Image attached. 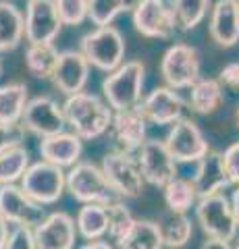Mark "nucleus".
<instances>
[{
    "mask_svg": "<svg viewBox=\"0 0 239 249\" xmlns=\"http://www.w3.org/2000/svg\"><path fill=\"white\" fill-rule=\"evenodd\" d=\"M23 21H25L23 37L29 44H52L63 29V21L52 0H27Z\"/></svg>",
    "mask_w": 239,
    "mask_h": 249,
    "instance_id": "nucleus-11",
    "label": "nucleus"
},
{
    "mask_svg": "<svg viewBox=\"0 0 239 249\" xmlns=\"http://www.w3.org/2000/svg\"><path fill=\"white\" fill-rule=\"evenodd\" d=\"M109 131L114 143L119 145V150L133 154L146 142L148 121L144 119V114L137 106L125 108V110H112V121Z\"/></svg>",
    "mask_w": 239,
    "mask_h": 249,
    "instance_id": "nucleus-17",
    "label": "nucleus"
},
{
    "mask_svg": "<svg viewBox=\"0 0 239 249\" xmlns=\"http://www.w3.org/2000/svg\"><path fill=\"white\" fill-rule=\"evenodd\" d=\"M58 58L55 44H29L25 50V67L36 79H50Z\"/></svg>",
    "mask_w": 239,
    "mask_h": 249,
    "instance_id": "nucleus-29",
    "label": "nucleus"
},
{
    "mask_svg": "<svg viewBox=\"0 0 239 249\" xmlns=\"http://www.w3.org/2000/svg\"><path fill=\"white\" fill-rule=\"evenodd\" d=\"M50 79L55 83V88L60 93H65V96H73L77 91H83L90 79V62L79 50L58 52Z\"/></svg>",
    "mask_w": 239,
    "mask_h": 249,
    "instance_id": "nucleus-16",
    "label": "nucleus"
},
{
    "mask_svg": "<svg viewBox=\"0 0 239 249\" xmlns=\"http://www.w3.org/2000/svg\"><path fill=\"white\" fill-rule=\"evenodd\" d=\"M219 81L222 88H229L239 93V62H229L227 67H222L219 73Z\"/></svg>",
    "mask_w": 239,
    "mask_h": 249,
    "instance_id": "nucleus-38",
    "label": "nucleus"
},
{
    "mask_svg": "<svg viewBox=\"0 0 239 249\" xmlns=\"http://www.w3.org/2000/svg\"><path fill=\"white\" fill-rule=\"evenodd\" d=\"M235 119H237V127H239V108H237V114H235Z\"/></svg>",
    "mask_w": 239,
    "mask_h": 249,
    "instance_id": "nucleus-44",
    "label": "nucleus"
},
{
    "mask_svg": "<svg viewBox=\"0 0 239 249\" xmlns=\"http://www.w3.org/2000/svg\"><path fill=\"white\" fill-rule=\"evenodd\" d=\"M9 222L4 220L2 216H0V249H4V243H6V239H9Z\"/></svg>",
    "mask_w": 239,
    "mask_h": 249,
    "instance_id": "nucleus-40",
    "label": "nucleus"
},
{
    "mask_svg": "<svg viewBox=\"0 0 239 249\" xmlns=\"http://www.w3.org/2000/svg\"><path fill=\"white\" fill-rule=\"evenodd\" d=\"M237 2H239V0H237Z\"/></svg>",
    "mask_w": 239,
    "mask_h": 249,
    "instance_id": "nucleus-46",
    "label": "nucleus"
},
{
    "mask_svg": "<svg viewBox=\"0 0 239 249\" xmlns=\"http://www.w3.org/2000/svg\"><path fill=\"white\" fill-rule=\"evenodd\" d=\"M63 25H81L88 19V0H52Z\"/></svg>",
    "mask_w": 239,
    "mask_h": 249,
    "instance_id": "nucleus-34",
    "label": "nucleus"
},
{
    "mask_svg": "<svg viewBox=\"0 0 239 249\" xmlns=\"http://www.w3.org/2000/svg\"><path fill=\"white\" fill-rule=\"evenodd\" d=\"M198 197L214 196V193H222L231 185L225 160H222V152H212L208 150L202 158L196 162V173L191 177Z\"/></svg>",
    "mask_w": 239,
    "mask_h": 249,
    "instance_id": "nucleus-19",
    "label": "nucleus"
},
{
    "mask_svg": "<svg viewBox=\"0 0 239 249\" xmlns=\"http://www.w3.org/2000/svg\"><path fill=\"white\" fill-rule=\"evenodd\" d=\"M63 114L65 123L81 139H96L104 135L112 121V108L88 91H77L73 96H67Z\"/></svg>",
    "mask_w": 239,
    "mask_h": 249,
    "instance_id": "nucleus-1",
    "label": "nucleus"
},
{
    "mask_svg": "<svg viewBox=\"0 0 239 249\" xmlns=\"http://www.w3.org/2000/svg\"><path fill=\"white\" fill-rule=\"evenodd\" d=\"M144 75L146 67L140 60H127L106 73L102 81L104 100L112 110H125L140 104L142 89H144Z\"/></svg>",
    "mask_w": 239,
    "mask_h": 249,
    "instance_id": "nucleus-2",
    "label": "nucleus"
},
{
    "mask_svg": "<svg viewBox=\"0 0 239 249\" xmlns=\"http://www.w3.org/2000/svg\"><path fill=\"white\" fill-rule=\"evenodd\" d=\"M189 106L198 114H212L217 112L222 100H225V88L219 79H200L189 88Z\"/></svg>",
    "mask_w": 239,
    "mask_h": 249,
    "instance_id": "nucleus-22",
    "label": "nucleus"
},
{
    "mask_svg": "<svg viewBox=\"0 0 239 249\" xmlns=\"http://www.w3.org/2000/svg\"><path fill=\"white\" fill-rule=\"evenodd\" d=\"M163 193H165L166 208L171 210V212H181V214L191 210L196 206V201L200 199L191 178H181V177L171 178V181L163 187Z\"/></svg>",
    "mask_w": 239,
    "mask_h": 249,
    "instance_id": "nucleus-27",
    "label": "nucleus"
},
{
    "mask_svg": "<svg viewBox=\"0 0 239 249\" xmlns=\"http://www.w3.org/2000/svg\"><path fill=\"white\" fill-rule=\"evenodd\" d=\"M160 75L166 88L189 89L200 79V56L189 44H173L160 60Z\"/></svg>",
    "mask_w": 239,
    "mask_h": 249,
    "instance_id": "nucleus-7",
    "label": "nucleus"
},
{
    "mask_svg": "<svg viewBox=\"0 0 239 249\" xmlns=\"http://www.w3.org/2000/svg\"><path fill=\"white\" fill-rule=\"evenodd\" d=\"M25 139V129L21 123H2L0 121V154L9 147L21 145Z\"/></svg>",
    "mask_w": 239,
    "mask_h": 249,
    "instance_id": "nucleus-35",
    "label": "nucleus"
},
{
    "mask_svg": "<svg viewBox=\"0 0 239 249\" xmlns=\"http://www.w3.org/2000/svg\"><path fill=\"white\" fill-rule=\"evenodd\" d=\"M165 145L175 162H185V164L198 162L210 150L198 124L191 119H183V116L171 123V129L165 137Z\"/></svg>",
    "mask_w": 239,
    "mask_h": 249,
    "instance_id": "nucleus-10",
    "label": "nucleus"
},
{
    "mask_svg": "<svg viewBox=\"0 0 239 249\" xmlns=\"http://www.w3.org/2000/svg\"><path fill=\"white\" fill-rule=\"evenodd\" d=\"M212 42L221 48H231L239 42V2L237 0H217L210 6L208 21Z\"/></svg>",
    "mask_w": 239,
    "mask_h": 249,
    "instance_id": "nucleus-20",
    "label": "nucleus"
},
{
    "mask_svg": "<svg viewBox=\"0 0 239 249\" xmlns=\"http://www.w3.org/2000/svg\"><path fill=\"white\" fill-rule=\"evenodd\" d=\"M140 0H88V19L96 27L110 25L121 13H131Z\"/></svg>",
    "mask_w": 239,
    "mask_h": 249,
    "instance_id": "nucleus-30",
    "label": "nucleus"
},
{
    "mask_svg": "<svg viewBox=\"0 0 239 249\" xmlns=\"http://www.w3.org/2000/svg\"><path fill=\"white\" fill-rule=\"evenodd\" d=\"M25 21L23 13L13 2L0 0V54L15 50L23 40Z\"/></svg>",
    "mask_w": 239,
    "mask_h": 249,
    "instance_id": "nucleus-23",
    "label": "nucleus"
},
{
    "mask_svg": "<svg viewBox=\"0 0 239 249\" xmlns=\"http://www.w3.org/2000/svg\"><path fill=\"white\" fill-rule=\"evenodd\" d=\"M158 229L163 235V243L168 249H181L189 243L191 235H194V224L185 214L181 212H171L165 214L158 220Z\"/></svg>",
    "mask_w": 239,
    "mask_h": 249,
    "instance_id": "nucleus-25",
    "label": "nucleus"
},
{
    "mask_svg": "<svg viewBox=\"0 0 239 249\" xmlns=\"http://www.w3.org/2000/svg\"><path fill=\"white\" fill-rule=\"evenodd\" d=\"M65 189L81 204H109L119 199L102 168L92 162H75L65 175Z\"/></svg>",
    "mask_w": 239,
    "mask_h": 249,
    "instance_id": "nucleus-4",
    "label": "nucleus"
},
{
    "mask_svg": "<svg viewBox=\"0 0 239 249\" xmlns=\"http://www.w3.org/2000/svg\"><path fill=\"white\" fill-rule=\"evenodd\" d=\"M171 13L177 29L191 31L206 19L210 11V0H171Z\"/></svg>",
    "mask_w": 239,
    "mask_h": 249,
    "instance_id": "nucleus-28",
    "label": "nucleus"
},
{
    "mask_svg": "<svg viewBox=\"0 0 239 249\" xmlns=\"http://www.w3.org/2000/svg\"><path fill=\"white\" fill-rule=\"evenodd\" d=\"M233 249H239V239H237V245H235V247H233Z\"/></svg>",
    "mask_w": 239,
    "mask_h": 249,
    "instance_id": "nucleus-45",
    "label": "nucleus"
},
{
    "mask_svg": "<svg viewBox=\"0 0 239 249\" xmlns=\"http://www.w3.org/2000/svg\"><path fill=\"white\" fill-rule=\"evenodd\" d=\"M117 245L119 249H163L165 247L158 222L148 220V218L135 220Z\"/></svg>",
    "mask_w": 239,
    "mask_h": 249,
    "instance_id": "nucleus-24",
    "label": "nucleus"
},
{
    "mask_svg": "<svg viewBox=\"0 0 239 249\" xmlns=\"http://www.w3.org/2000/svg\"><path fill=\"white\" fill-rule=\"evenodd\" d=\"M25 104H27V85L9 83L0 88V121L2 123H19Z\"/></svg>",
    "mask_w": 239,
    "mask_h": 249,
    "instance_id": "nucleus-31",
    "label": "nucleus"
},
{
    "mask_svg": "<svg viewBox=\"0 0 239 249\" xmlns=\"http://www.w3.org/2000/svg\"><path fill=\"white\" fill-rule=\"evenodd\" d=\"M83 152V139L77 137L75 133H65L60 131L56 135L42 137L40 142V156L42 160L52 162L60 168L73 166L75 162H79Z\"/></svg>",
    "mask_w": 239,
    "mask_h": 249,
    "instance_id": "nucleus-21",
    "label": "nucleus"
},
{
    "mask_svg": "<svg viewBox=\"0 0 239 249\" xmlns=\"http://www.w3.org/2000/svg\"><path fill=\"white\" fill-rule=\"evenodd\" d=\"M231 210H233V216H235V220H237V227H239V185H237V189L233 191V196H231Z\"/></svg>",
    "mask_w": 239,
    "mask_h": 249,
    "instance_id": "nucleus-42",
    "label": "nucleus"
},
{
    "mask_svg": "<svg viewBox=\"0 0 239 249\" xmlns=\"http://www.w3.org/2000/svg\"><path fill=\"white\" fill-rule=\"evenodd\" d=\"M137 164H140L144 181L152 187H165L171 178L177 177V162L168 154L165 142L146 139L137 150Z\"/></svg>",
    "mask_w": 239,
    "mask_h": 249,
    "instance_id": "nucleus-14",
    "label": "nucleus"
},
{
    "mask_svg": "<svg viewBox=\"0 0 239 249\" xmlns=\"http://www.w3.org/2000/svg\"><path fill=\"white\" fill-rule=\"evenodd\" d=\"M133 27L144 37L168 40L177 31L171 6L166 0H140V4L131 11Z\"/></svg>",
    "mask_w": 239,
    "mask_h": 249,
    "instance_id": "nucleus-12",
    "label": "nucleus"
},
{
    "mask_svg": "<svg viewBox=\"0 0 239 249\" xmlns=\"http://www.w3.org/2000/svg\"><path fill=\"white\" fill-rule=\"evenodd\" d=\"M104 208H106V220H109L106 232H109V237L114 243H119V241L125 237V232L131 229V224L135 222V218L131 214V210L119 199L104 204Z\"/></svg>",
    "mask_w": 239,
    "mask_h": 249,
    "instance_id": "nucleus-33",
    "label": "nucleus"
},
{
    "mask_svg": "<svg viewBox=\"0 0 239 249\" xmlns=\"http://www.w3.org/2000/svg\"><path fill=\"white\" fill-rule=\"evenodd\" d=\"M36 249H73L77 241L75 220L67 212L44 216L34 227Z\"/></svg>",
    "mask_w": 239,
    "mask_h": 249,
    "instance_id": "nucleus-15",
    "label": "nucleus"
},
{
    "mask_svg": "<svg viewBox=\"0 0 239 249\" xmlns=\"http://www.w3.org/2000/svg\"><path fill=\"white\" fill-rule=\"evenodd\" d=\"M75 227H77V235H81L86 241H94V239H102L106 235V208L102 204H83L79 208L75 218Z\"/></svg>",
    "mask_w": 239,
    "mask_h": 249,
    "instance_id": "nucleus-26",
    "label": "nucleus"
},
{
    "mask_svg": "<svg viewBox=\"0 0 239 249\" xmlns=\"http://www.w3.org/2000/svg\"><path fill=\"white\" fill-rule=\"evenodd\" d=\"M29 166V152L23 145L9 147L0 154V185L19 181L21 175Z\"/></svg>",
    "mask_w": 239,
    "mask_h": 249,
    "instance_id": "nucleus-32",
    "label": "nucleus"
},
{
    "mask_svg": "<svg viewBox=\"0 0 239 249\" xmlns=\"http://www.w3.org/2000/svg\"><path fill=\"white\" fill-rule=\"evenodd\" d=\"M222 160H225V168H227L231 185H239V142L231 143L222 152Z\"/></svg>",
    "mask_w": 239,
    "mask_h": 249,
    "instance_id": "nucleus-37",
    "label": "nucleus"
},
{
    "mask_svg": "<svg viewBox=\"0 0 239 249\" xmlns=\"http://www.w3.org/2000/svg\"><path fill=\"white\" fill-rule=\"evenodd\" d=\"M21 189L42 206L56 204L65 191V173L52 162L40 160L29 164L21 175Z\"/></svg>",
    "mask_w": 239,
    "mask_h": 249,
    "instance_id": "nucleus-6",
    "label": "nucleus"
},
{
    "mask_svg": "<svg viewBox=\"0 0 239 249\" xmlns=\"http://www.w3.org/2000/svg\"><path fill=\"white\" fill-rule=\"evenodd\" d=\"M23 129L29 131L36 137H50L65 131V114L63 106L50 96H37L27 100L21 114Z\"/></svg>",
    "mask_w": 239,
    "mask_h": 249,
    "instance_id": "nucleus-9",
    "label": "nucleus"
},
{
    "mask_svg": "<svg viewBox=\"0 0 239 249\" xmlns=\"http://www.w3.org/2000/svg\"><path fill=\"white\" fill-rule=\"evenodd\" d=\"M79 52L86 56L90 67H96L104 73L114 71L125 58V40L123 34L112 25L92 29L81 37Z\"/></svg>",
    "mask_w": 239,
    "mask_h": 249,
    "instance_id": "nucleus-3",
    "label": "nucleus"
},
{
    "mask_svg": "<svg viewBox=\"0 0 239 249\" xmlns=\"http://www.w3.org/2000/svg\"><path fill=\"white\" fill-rule=\"evenodd\" d=\"M137 108L142 110L144 119L154 124H171L177 119H181L185 102L177 93V89H171L166 85L154 88L148 96L140 100Z\"/></svg>",
    "mask_w": 239,
    "mask_h": 249,
    "instance_id": "nucleus-18",
    "label": "nucleus"
},
{
    "mask_svg": "<svg viewBox=\"0 0 239 249\" xmlns=\"http://www.w3.org/2000/svg\"><path fill=\"white\" fill-rule=\"evenodd\" d=\"M4 249H36L34 229L15 227L9 232V239H6V243H4Z\"/></svg>",
    "mask_w": 239,
    "mask_h": 249,
    "instance_id": "nucleus-36",
    "label": "nucleus"
},
{
    "mask_svg": "<svg viewBox=\"0 0 239 249\" xmlns=\"http://www.w3.org/2000/svg\"><path fill=\"white\" fill-rule=\"evenodd\" d=\"M2 73H4V65H2V58H0V77H2Z\"/></svg>",
    "mask_w": 239,
    "mask_h": 249,
    "instance_id": "nucleus-43",
    "label": "nucleus"
},
{
    "mask_svg": "<svg viewBox=\"0 0 239 249\" xmlns=\"http://www.w3.org/2000/svg\"><path fill=\"white\" fill-rule=\"evenodd\" d=\"M0 216L15 227L34 229L46 216L44 206L34 201L25 191L15 183L0 185Z\"/></svg>",
    "mask_w": 239,
    "mask_h": 249,
    "instance_id": "nucleus-13",
    "label": "nucleus"
},
{
    "mask_svg": "<svg viewBox=\"0 0 239 249\" xmlns=\"http://www.w3.org/2000/svg\"><path fill=\"white\" fill-rule=\"evenodd\" d=\"M200 249H233L231 247V243L229 241H225V239H217V237H208L204 243H202V247Z\"/></svg>",
    "mask_w": 239,
    "mask_h": 249,
    "instance_id": "nucleus-39",
    "label": "nucleus"
},
{
    "mask_svg": "<svg viewBox=\"0 0 239 249\" xmlns=\"http://www.w3.org/2000/svg\"><path fill=\"white\" fill-rule=\"evenodd\" d=\"M79 249H114L110 243H106V241H100V239H94V241H88L83 247Z\"/></svg>",
    "mask_w": 239,
    "mask_h": 249,
    "instance_id": "nucleus-41",
    "label": "nucleus"
},
{
    "mask_svg": "<svg viewBox=\"0 0 239 249\" xmlns=\"http://www.w3.org/2000/svg\"><path fill=\"white\" fill-rule=\"evenodd\" d=\"M102 173L109 178L110 187L114 189L119 197L125 199H135L142 196L146 181L142 177L140 164L137 158L131 152H123V150H112L109 154H104L102 158Z\"/></svg>",
    "mask_w": 239,
    "mask_h": 249,
    "instance_id": "nucleus-5",
    "label": "nucleus"
},
{
    "mask_svg": "<svg viewBox=\"0 0 239 249\" xmlns=\"http://www.w3.org/2000/svg\"><path fill=\"white\" fill-rule=\"evenodd\" d=\"M196 218L206 237L231 241L237 235V220L231 210V201L225 193L200 197L196 201Z\"/></svg>",
    "mask_w": 239,
    "mask_h": 249,
    "instance_id": "nucleus-8",
    "label": "nucleus"
}]
</instances>
